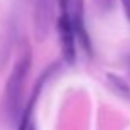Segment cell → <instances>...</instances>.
<instances>
[{"label": "cell", "instance_id": "cell-1", "mask_svg": "<svg viewBox=\"0 0 130 130\" xmlns=\"http://www.w3.org/2000/svg\"><path fill=\"white\" fill-rule=\"evenodd\" d=\"M32 67V54L25 47L20 57L17 58L10 75H8L7 85H5V95H4V112L10 122H15L20 119L23 108V93H25V82L28 77V70Z\"/></svg>", "mask_w": 130, "mask_h": 130}, {"label": "cell", "instance_id": "cell-2", "mask_svg": "<svg viewBox=\"0 0 130 130\" xmlns=\"http://www.w3.org/2000/svg\"><path fill=\"white\" fill-rule=\"evenodd\" d=\"M58 12L67 13V17L72 22V27L75 30L77 42L80 43L82 50L88 55V58L93 57V45L92 38L87 30V23H85V7L84 0H58Z\"/></svg>", "mask_w": 130, "mask_h": 130}, {"label": "cell", "instance_id": "cell-3", "mask_svg": "<svg viewBox=\"0 0 130 130\" xmlns=\"http://www.w3.org/2000/svg\"><path fill=\"white\" fill-rule=\"evenodd\" d=\"M57 30H58V37H60L62 57L69 65H73L77 60V35L72 27L70 19L63 12H58Z\"/></svg>", "mask_w": 130, "mask_h": 130}, {"label": "cell", "instance_id": "cell-4", "mask_svg": "<svg viewBox=\"0 0 130 130\" xmlns=\"http://www.w3.org/2000/svg\"><path fill=\"white\" fill-rule=\"evenodd\" d=\"M107 82H108V85H110V88L119 97H122V99H125V100H130V84H127L122 77L115 75V73H108Z\"/></svg>", "mask_w": 130, "mask_h": 130}, {"label": "cell", "instance_id": "cell-5", "mask_svg": "<svg viewBox=\"0 0 130 130\" xmlns=\"http://www.w3.org/2000/svg\"><path fill=\"white\" fill-rule=\"evenodd\" d=\"M95 2V5L99 7L100 12H110L112 8H113V4H115V0H93Z\"/></svg>", "mask_w": 130, "mask_h": 130}, {"label": "cell", "instance_id": "cell-6", "mask_svg": "<svg viewBox=\"0 0 130 130\" xmlns=\"http://www.w3.org/2000/svg\"><path fill=\"white\" fill-rule=\"evenodd\" d=\"M120 4H122V8H123V12H125L127 20L130 22V0H120Z\"/></svg>", "mask_w": 130, "mask_h": 130}, {"label": "cell", "instance_id": "cell-7", "mask_svg": "<svg viewBox=\"0 0 130 130\" xmlns=\"http://www.w3.org/2000/svg\"><path fill=\"white\" fill-rule=\"evenodd\" d=\"M125 65H127V69H128V73H130V54H127V57H125Z\"/></svg>", "mask_w": 130, "mask_h": 130}]
</instances>
